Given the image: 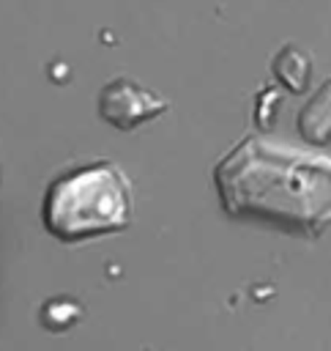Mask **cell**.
<instances>
[{"label":"cell","mask_w":331,"mask_h":351,"mask_svg":"<svg viewBox=\"0 0 331 351\" xmlns=\"http://www.w3.org/2000/svg\"><path fill=\"white\" fill-rule=\"evenodd\" d=\"M222 208L290 236L315 239L331 225V159L271 143L241 140L213 170Z\"/></svg>","instance_id":"cell-1"},{"label":"cell","mask_w":331,"mask_h":351,"mask_svg":"<svg viewBox=\"0 0 331 351\" xmlns=\"http://www.w3.org/2000/svg\"><path fill=\"white\" fill-rule=\"evenodd\" d=\"M41 217L60 241L123 230L131 222V184L118 165L96 162L52 181Z\"/></svg>","instance_id":"cell-2"},{"label":"cell","mask_w":331,"mask_h":351,"mask_svg":"<svg viewBox=\"0 0 331 351\" xmlns=\"http://www.w3.org/2000/svg\"><path fill=\"white\" fill-rule=\"evenodd\" d=\"M164 110H167V101L161 96L145 90L142 85H137L126 77L112 80L101 90V99H98L101 118L107 123H112L115 129H120V132H131L140 123L161 115Z\"/></svg>","instance_id":"cell-3"},{"label":"cell","mask_w":331,"mask_h":351,"mask_svg":"<svg viewBox=\"0 0 331 351\" xmlns=\"http://www.w3.org/2000/svg\"><path fill=\"white\" fill-rule=\"evenodd\" d=\"M298 132L304 140L323 145L331 140V80L306 101L298 115Z\"/></svg>","instance_id":"cell-4"},{"label":"cell","mask_w":331,"mask_h":351,"mask_svg":"<svg viewBox=\"0 0 331 351\" xmlns=\"http://www.w3.org/2000/svg\"><path fill=\"white\" fill-rule=\"evenodd\" d=\"M274 71H276V77H279L290 90H304V85H306V80H309V60H306L298 49L284 47V49L276 55V60H274Z\"/></svg>","instance_id":"cell-5"}]
</instances>
